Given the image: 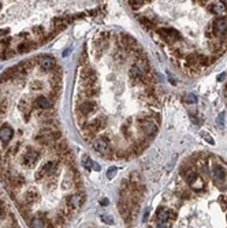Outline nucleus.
I'll return each mask as SVG.
<instances>
[{
  "label": "nucleus",
  "mask_w": 227,
  "mask_h": 228,
  "mask_svg": "<svg viewBox=\"0 0 227 228\" xmlns=\"http://www.w3.org/2000/svg\"><path fill=\"white\" fill-rule=\"evenodd\" d=\"M38 161V152L34 150L33 148H27V150L22 156V164L25 167H34L36 163Z\"/></svg>",
  "instance_id": "f257e3e1"
},
{
  "label": "nucleus",
  "mask_w": 227,
  "mask_h": 228,
  "mask_svg": "<svg viewBox=\"0 0 227 228\" xmlns=\"http://www.w3.org/2000/svg\"><path fill=\"white\" fill-rule=\"evenodd\" d=\"M93 149L97 152V153H100L101 156H110L111 150H110V145H108V142H107V139L105 138H98V139H94L92 143Z\"/></svg>",
  "instance_id": "f03ea898"
},
{
  "label": "nucleus",
  "mask_w": 227,
  "mask_h": 228,
  "mask_svg": "<svg viewBox=\"0 0 227 228\" xmlns=\"http://www.w3.org/2000/svg\"><path fill=\"white\" fill-rule=\"evenodd\" d=\"M56 171V163L55 161H48L47 164H44L36 173V178L37 179H43V178H47L49 175H52V173Z\"/></svg>",
  "instance_id": "7ed1b4c3"
},
{
  "label": "nucleus",
  "mask_w": 227,
  "mask_h": 228,
  "mask_svg": "<svg viewBox=\"0 0 227 228\" xmlns=\"http://www.w3.org/2000/svg\"><path fill=\"white\" fill-rule=\"evenodd\" d=\"M37 191L34 189H27V190L23 193V197H22V202H23L25 206H30L33 202H36L37 199Z\"/></svg>",
  "instance_id": "20e7f679"
},
{
  "label": "nucleus",
  "mask_w": 227,
  "mask_h": 228,
  "mask_svg": "<svg viewBox=\"0 0 227 228\" xmlns=\"http://www.w3.org/2000/svg\"><path fill=\"white\" fill-rule=\"evenodd\" d=\"M12 134H14V131L8 124H4V126L0 127V139L3 141V143H8L11 141Z\"/></svg>",
  "instance_id": "39448f33"
},
{
  "label": "nucleus",
  "mask_w": 227,
  "mask_h": 228,
  "mask_svg": "<svg viewBox=\"0 0 227 228\" xmlns=\"http://www.w3.org/2000/svg\"><path fill=\"white\" fill-rule=\"evenodd\" d=\"M159 33L161 34V37L168 40V41H174L179 38V33L174 29H159Z\"/></svg>",
  "instance_id": "423d86ee"
},
{
  "label": "nucleus",
  "mask_w": 227,
  "mask_h": 228,
  "mask_svg": "<svg viewBox=\"0 0 227 228\" xmlns=\"http://www.w3.org/2000/svg\"><path fill=\"white\" fill-rule=\"evenodd\" d=\"M40 66H41V68H44V70H51V68L55 67V59L52 57V56H48V55H44L40 57Z\"/></svg>",
  "instance_id": "0eeeda50"
},
{
  "label": "nucleus",
  "mask_w": 227,
  "mask_h": 228,
  "mask_svg": "<svg viewBox=\"0 0 227 228\" xmlns=\"http://www.w3.org/2000/svg\"><path fill=\"white\" fill-rule=\"evenodd\" d=\"M96 109V103L92 101V100H86V101H82L80 104V111L84 113V115H88Z\"/></svg>",
  "instance_id": "6e6552de"
},
{
  "label": "nucleus",
  "mask_w": 227,
  "mask_h": 228,
  "mask_svg": "<svg viewBox=\"0 0 227 228\" xmlns=\"http://www.w3.org/2000/svg\"><path fill=\"white\" fill-rule=\"evenodd\" d=\"M212 178H214V180H215V183L224 182V178H226L224 169L219 165H215L214 168H212Z\"/></svg>",
  "instance_id": "1a4fd4ad"
},
{
  "label": "nucleus",
  "mask_w": 227,
  "mask_h": 228,
  "mask_svg": "<svg viewBox=\"0 0 227 228\" xmlns=\"http://www.w3.org/2000/svg\"><path fill=\"white\" fill-rule=\"evenodd\" d=\"M140 127H141V130L144 133H147L149 135L155 134V133H156V129H157L156 124H155L153 122H151V120H144V122H141V123H140Z\"/></svg>",
  "instance_id": "9d476101"
},
{
  "label": "nucleus",
  "mask_w": 227,
  "mask_h": 228,
  "mask_svg": "<svg viewBox=\"0 0 227 228\" xmlns=\"http://www.w3.org/2000/svg\"><path fill=\"white\" fill-rule=\"evenodd\" d=\"M214 27H215V31L218 34H223L227 31V19L226 18H219L215 21L214 23Z\"/></svg>",
  "instance_id": "9b49d317"
},
{
  "label": "nucleus",
  "mask_w": 227,
  "mask_h": 228,
  "mask_svg": "<svg viewBox=\"0 0 227 228\" xmlns=\"http://www.w3.org/2000/svg\"><path fill=\"white\" fill-rule=\"evenodd\" d=\"M67 205L70 206V209H78L81 205H82V197L81 194H74L71 197L68 198Z\"/></svg>",
  "instance_id": "f8f14e48"
},
{
  "label": "nucleus",
  "mask_w": 227,
  "mask_h": 228,
  "mask_svg": "<svg viewBox=\"0 0 227 228\" xmlns=\"http://www.w3.org/2000/svg\"><path fill=\"white\" fill-rule=\"evenodd\" d=\"M104 127V123L101 120H94V122H90L88 123V130H89V134H94Z\"/></svg>",
  "instance_id": "ddd939ff"
},
{
  "label": "nucleus",
  "mask_w": 227,
  "mask_h": 228,
  "mask_svg": "<svg viewBox=\"0 0 227 228\" xmlns=\"http://www.w3.org/2000/svg\"><path fill=\"white\" fill-rule=\"evenodd\" d=\"M29 223H30L31 228H48L47 221L44 219H41V217H31V220Z\"/></svg>",
  "instance_id": "4468645a"
},
{
  "label": "nucleus",
  "mask_w": 227,
  "mask_h": 228,
  "mask_svg": "<svg viewBox=\"0 0 227 228\" xmlns=\"http://www.w3.org/2000/svg\"><path fill=\"white\" fill-rule=\"evenodd\" d=\"M211 10L216 14V15H226L227 14V10H226V6L222 3V1H216L214 6L211 7Z\"/></svg>",
  "instance_id": "2eb2a0df"
},
{
  "label": "nucleus",
  "mask_w": 227,
  "mask_h": 228,
  "mask_svg": "<svg viewBox=\"0 0 227 228\" xmlns=\"http://www.w3.org/2000/svg\"><path fill=\"white\" fill-rule=\"evenodd\" d=\"M36 104H37V107H38V108H43V109H45V108H48L49 105H51V100H49L48 97H45V96H40V97H37Z\"/></svg>",
  "instance_id": "dca6fc26"
},
{
  "label": "nucleus",
  "mask_w": 227,
  "mask_h": 228,
  "mask_svg": "<svg viewBox=\"0 0 227 228\" xmlns=\"http://www.w3.org/2000/svg\"><path fill=\"white\" fill-rule=\"evenodd\" d=\"M170 216H171L170 210L166 209V208H161V209H159V212H157V220H159V221H168Z\"/></svg>",
  "instance_id": "f3484780"
},
{
  "label": "nucleus",
  "mask_w": 227,
  "mask_h": 228,
  "mask_svg": "<svg viewBox=\"0 0 227 228\" xmlns=\"http://www.w3.org/2000/svg\"><path fill=\"white\" fill-rule=\"evenodd\" d=\"M130 77H131L133 79H140V78H142V77H144V73H142L141 70L137 67L135 64H133V66H131V68H130Z\"/></svg>",
  "instance_id": "a211bd4d"
},
{
  "label": "nucleus",
  "mask_w": 227,
  "mask_h": 228,
  "mask_svg": "<svg viewBox=\"0 0 227 228\" xmlns=\"http://www.w3.org/2000/svg\"><path fill=\"white\" fill-rule=\"evenodd\" d=\"M197 178H198V175H197V172L194 169H189L187 172L185 173V179H186V182H187L189 185H192Z\"/></svg>",
  "instance_id": "6ab92c4d"
},
{
  "label": "nucleus",
  "mask_w": 227,
  "mask_h": 228,
  "mask_svg": "<svg viewBox=\"0 0 227 228\" xmlns=\"http://www.w3.org/2000/svg\"><path fill=\"white\" fill-rule=\"evenodd\" d=\"M82 165L85 167L86 169H90V168H92L93 161H92V159H90L88 154H84V156H82Z\"/></svg>",
  "instance_id": "aec40b11"
},
{
  "label": "nucleus",
  "mask_w": 227,
  "mask_h": 228,
  "mask_svg": "<svg viewBox=\"0 0 227 228\" xmlns=\"http://www.w3.org/2000/svg\"><path fill=\"white\" fill-rule=\"evenodd\" d=\"M190 186H192V189H194V190L198 191V190H201V189L204 187V182H203V180H201L200 178H197Z\"/></svg>",
  "instance_id": "412c9836"
},
{
  "label": "nucleus",
  "mask_w": 227,
  "mask_h": 228,
  "mask_svg": "<svg viewBox=\"0 0 227 228\" xmlns=\"http://www.w3.org/2000/svg\"><path fill=\"white\" fill-rule=\"evenodd\" d=\"M101 220H103V223L108 224V225L114 224V219H112L111 216H108V215H101Z\"/></svg>",
  "instance_id": "4be33fe9"
},
{
  "label": "nucleus",
  "mask_w": 227,
  "mask_h": 228,
  "mask_svg": "<svg viewBox=\"0 0 227 228\" xmlns=\"http://www.w3.org/2000/svg\"><path fill=\"white\" fill-rule=\"evenodd\" d=\"M117 171H118L117 167H110V168H108V171H107V178L112 179V178H114V175L117 173Z\"/></svg>",
  "instance_id": "5701e85b"
},
{
  "label": "nucleus",
  "mask_w": 227,
  "mask_h": 228,
  "mask_svg": "<svg viewBox=\"0 0 227 228\" xmlns=\"http://www.w3.org/2000/svg\"><path fill=\"white\" fill-rule=\"evenodd\" d=\"M201 137H203V138H204V139H205L207 142H209L211 145H214V143H215V141H214V139H212V138L208 135V133H201Z\"/></svg>",
  "instance_id": "b1692460"
},
{
  "label": "nucleus",
  "mask_w": 227,
  "mask_h": 228,
  "mask_svg": "<svg viewBox=\"0 0 227 228\" xmlns=\"http://www.w3.org/2000/svg\"><path fill=\"white\" fill-rule=\"evenodd\" d=\"M185 100H186V103H196L197 97L194 96V94H187V96L185 97Z\"/></svg>",
  "instance_id": "393cba45"
},
{
  "label": "nucleus",
  "mask_w": 227,
  "mask_h": 228,
  "mask_svg": "<svg viewBox=\"0 0 227 228\" xmlns=\"http://www.w3.org/2000/svg\"><path fill=\"white\" fill-rule=\"evenodd\" d=\"M131 182H133V183H138V182H140V175H138V173H131Z\"/></svg>",
  "instance_id": "a878e982"
},
{
  "label": "nucleus",
  "mask_w": 227,
  "mask_h": 228,
  "mask_svg": "<svg viewBox=\"0 0 227 228\" xmlns=\"http://www.w3.org/2000/svg\"><path fill=\"white\" fill-rule=\"evenodd\" d=\"M168 227H170L168 221H159L157 223V228H168Z\"/></svg>",
  "instance_id": "bb28decb"
},
{
  "label": "nucleus",
  "mask_w": 227,
  "mask_h": 228,
  "mask_svg": "<svg viewBox=\"0 0 227 228\" xmlns=\"http://www.w3.org/2000/svg\"><path fill=\"white\" fill-rule=\"evenodd\" d=\"M142 3H144V1H130V6L133 7V8H138Z\"/></svg>",
  "instance_id": "cd10ccee"
},
{
  "label": "nucleus",
  "mask_w": 227,
  "mask_h": 228,
  "mask_svg": "<svg viewBox=\"0 0 227 228\" xmlns=\"http://www.w3.org/2000/svg\"><path fill=\"white\" fill-rule=\"evenodd\" d=\"M223 120H224V115H223V112H222L220 115L218 116V124H219V126H222V124H223Z\"/></svg>",
  "instance_id": "c85d7f7f"
},
{
  "label": "nucleus",
  "mask_w": 227,
  "mask_h": 228,
  "mask_svg": "<svg viewBox=\"0 0 227 228\" xmlns=\"http://www.w3.org/2000/svg\"><path fill=\"white\" fill-rule=\"evenodd\" d=\"M31 87H33V89H36V87H43V83H41L40 81H38V82H33Z\"/></svg>",
  "instance_id": "c756f323"
},
{
  "label": "nucleus",
  "mask_w": 227,
  "mask_h": 228,
  "mask_svg": "<svg viewBox=\"0 0 227 228\" xmlns=\"http://www.w3.org/2000/svg\"><path fill=\"white\" fill-rule=\"evenodd\" d=\"M100 203H101L103 206H107V205H108V199H107V198H103V199L100 201Z\"/></svg>",
  "instance_id": "7c9ffc66"
},
{
  "label": "nucleus",
  "mask_w": 227,
  "mask_h": 228,
  "mask_svg": "<svg viewBox=\"0 0 227 228\" xmlns=\"http://www.w3.org/2000/svg\"><path fill=\"white\" fill-rule=\"evenodd\" d=\"M93 169L94 171H100V165H98L97 163H93Z\"/></svg>",
  "instance_id": "2f4dec72"
},
{
  "label": "nucleus",
  "mask_w": 227,
  "mask_h": 228,
  "mask_svg": "<svg viewBox=\"0 0 227 228\" xmlns=\"http://www.w3.org/2000/svg\"><path fill=\"white\" fill-rule=\"evenodd\" d=\"M224 77H226V74H224V73H223V74H219V75H218V81H223V78H224Z\"/></svg>",
  "instance_id": "473e14b6"
},
{
  "label": "nucleus",
  "mask_w": 227,
  "mask_h": 228,
  "mask_svg": "<svg viewBox=\"0 0 227 228\" xmlns=\"http://www.w3.org/2000/svg\"><path fill=\"white\" fill-rule=\"evenodd\" d=\"M148 215H149V212H148V210H145V213H144V220H147Z\"/></svg>",
  "instance_id": "72a5a7b5"
},
{
  "label": "nucleus",
  "mask_w": 227,
  "mask_h": 228,
  "mask_svg": "<svg viewBox=\"0 0 227 228\" xmlns=\"http://www.w3.org/2000/svg\"><path fill=\"white\" fill-rule=\"evenodd\" d=\"M68 53H70V49H66L64 52H63V56H67Z\"/></svg>",
  "instance_id": "f704fd0d"
},
{
  "label": "nucleus",
  "mask_w": 227,
  "mask_h": 228,
  "mask_svg": "<svg viewBox=\"0 0 227 228\" xmlns=\"http://www.w3.org/2000/svg\"><path fill=\"white\" fill-rule=\"evenodd\" d=\"M1 212H3V210H1V208H0V217H1Z\"/></svg>",
  "instance_id": "c9c22d12"
},
{
  "label": "nucleus",
  "mask_w": 227,
  "mask_h": 228,
  "mask_svg": "<svg viewBox=\"0 0 227 228\" xmlns=\"http://www.w3.org/2000/svg\"><path fill=\"white\" fill-rule=\"evenodd\" d=\"M226 93H227V89H226Z\"/></svg>",
  "instance_id": "e433bc0d"
}]
</instances>
